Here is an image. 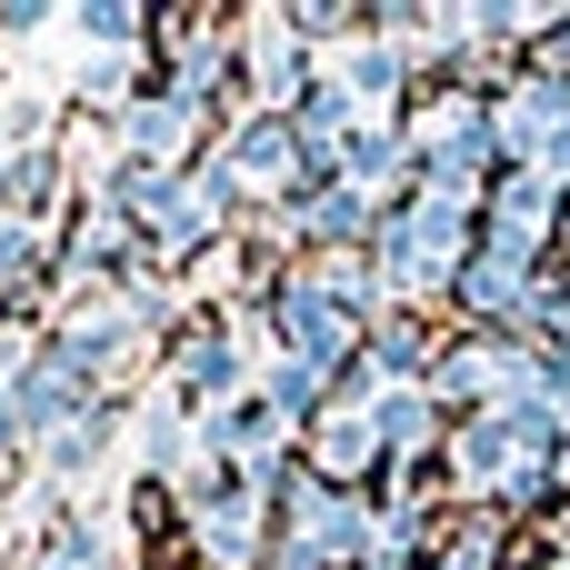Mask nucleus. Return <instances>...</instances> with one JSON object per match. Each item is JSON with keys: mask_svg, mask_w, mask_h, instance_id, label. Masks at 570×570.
Segmentation results:
<instances>
[{"mask_svg": "<svg viewBox=\"0 0 570 570\" xmlns=\"http://www.w3.org/2000/svg\"><path fill=\"white\" fill-rule=\"evenodd\" d=\"M561 570H570V561H561Z\"/></svg>", "mask_w": 570, "mask_h": 570, "instance_id": "obj_1", "label": "nucleus"}]
</instances>
